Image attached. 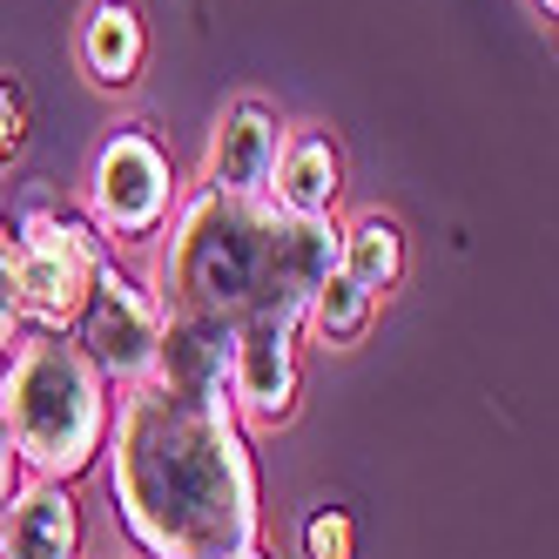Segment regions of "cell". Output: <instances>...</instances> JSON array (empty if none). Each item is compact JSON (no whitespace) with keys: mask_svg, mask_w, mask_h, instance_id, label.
<instances>
[{"mask_svg":"<svg viewBox=\"0 0 559 559\" xmlns=\"http://www.w3.org/2000/svg\"><path fill=\"white\" fill-rule=\"evenodd\" d=\"M108 499L142 559H223L263 539V492L250 431L229 397L169 384L115 391L108 418Z\"/></svg>","mask_w":559,"mask_h":559,"instance_id":"obj_1","label":"cell"},{"mask_svg":"<svg viewBox=\"0 0 559 559\" xmlns=\"http://www.w3.org/2000/svg\"><path fill=\"white\" fill-rule=\"evenodd\" d=\"M155 304L203 310L223 324L290 317L304 324L310 290L337 270V216H276L263 195L195 189L163 223Z\"/></svg>","mask_w":559,"mask_h":559,"instance_id":"obj_2","label":"cell"},{"mask_svg":"<svg viewBox=\"0 0 559 559\" xmlns=\"http://www.w3.org/2000/svg\"><path fill=\"white\" fill-rule=\"evenodd\" d=\"M108 418L115 391L74 337L21 331V344L0 357V431L21 478H88L108 445Z\"/></svg>","mask_w":559,"mask_h":559,"instance_id":"obj_3","label":"cell"},{"mask_svg":"<svg viewBox=\"0 0 559 559\" xmlns=\"http://www.w3.org/2000/svg\"><path fill=\"white\" fill-rule=\"evenodd\" d=\"M108 257V243L55 203H34L21 223H14V284H21V317L27 331H48V337H68L74 317H82V297H88V276L95 263Z\"/></svg>","mask_w":559,"mask_h":559,"instance_id":"obj_4","label":"cell"},{"mask_svg":"<svg viewBox=\"0 0 559 559\" xmlns=\"http://www.w3.org/2000/svg\"><path fill=\"white\" fill-rule=\"evenodd\" d=\"M176 210V163L142 122L115 129L88 169V229L102 243H148Z\"/></svg>","mask_w":559,"mask_h":559,"instance_id":"obj_5","label":"cell"},{"mask_svg":"<svg viewBox=\"0 0 559 559\" xmlns=\"http://www.w3.org/2000/svg\"><path fill=\"white\" fill-rule=\"evenodd\" d=\"M74 344L88 350V365L108 378V391H129L155 378V344H163V304L135 270H122L115 257L95 263L82 317H74Z\"/></svg>","mask_w":559,"mask_h":559,"instance_id":"obj_6","label":"cell"},{"mask_svg":"<svg viewBox=\"0 0 559 559\" xmlns=\"http://www.w3.org/2000/svg\"><path fill=\"white\" fill-rule=\"evenodd\" d=\"M297 337H304V324H290V317H243V324H236V350H229V412H236V425L276 431V425L297 418V391H304Z\"/></svg>","mask_w":559,"mask_h":559,"instance_id":"obj_7","label":"cell"},{"mask_svg":"<svg viewBox=\"0 0 559 559\" xmlns=\"http://www.w3.org/2000/svg\"><path fill=\"white\" fill-rule=\"evenodd\" d=\"M276 148H284V115L270 102L243 95L223 122L210 129V148H203V189H223V195H263L270 189V169H276Z\"/></svg>","mask_w":559,"mask_h":559,"instance_id":"obj_8","label":"cell"},{"mask_svg":"<svg viewBox=\"0 0 559 559\" xmlns=\"http://www.w3.org/2000/svg\"><path fill=\"white\" fill-rule=\"evenodd\" d=\"M0 559H82V499L61 478H21L0 519Z\"/></svg>","mask_w":559,"mask_h":559,"instance_id":"obj_9","label":"cell"},{"mask_svg":"<svg viewBox=\"0 0 559 559\" xmlns=\"http://www.w3.org/2000/svg\"><path fill=\"white\" fill-rule=\"evenodd\" d=\"M229 350H236V324L203 317V310H163L155 384L195 391V397H229Z\"/></svg>","mask_w":559,"mask_h":559,"instance_id":"obj_10","label":"cell"},{"mask_svg":"<svg viewBox=\"0 0 559 559\" xmlns=\"http://www.w3.org/2000/svg\"><path fill=\"white\" fill-rule=\"evenodd\" d=\"M344 195V155L324 129H284V148H276V169L263 203L276 216H331Z\"/></svg>","mask_w":559,"mask_h":559,"instance_id":"obj_11","label":"cell"},{"mask_svg":"<svg viewBox=\"0 0 559 559\" xmlns=\"http://www.w3.org/2000/svg\"><path fill=\"white\" fill-rule=\"evenodd\" d=\"M74 55H82V74H88L95 88H108V95L135 88V74L148 61L142 8H135V0H88L82 34H74Z\"/></svg>","mask_w":559,"mask_h":559,"instance_id":"obj_12","label":"cell"},{"mask_svg":"<svg viewBox=\"0 0 559 559\" xmlns=\"http://www.w3.org/2000/svg\"><path fill=\"white\" fill-rule=\"evenodd\" d=\"M337 270L371 297L397 290V276H405V229H397L384 210H365L357 223H337Z\"/></svg>","mask_w":559,"mask_h":559,"instance_id":"obj_13","label":"cell"},{"mask_svg":"<svg viewBox=\"0 0 559 559\" xmlns=\"http://www.w3.org/2000/svg\"><path fill=\"white\" fill-rule=\"evenodd\" d=\"M371 324H378V297H371V290H357L344 270H331L324 284L310 290V304H304V331H310L317 344H331V350L357 344Z\"/></svg>","mask_w":559,"mask_h":559,"instance_id":"obj_14","label":"cell"},{"mask_svg":"<svg viewBox=\"0 0 559 559\" xmlns=\"http://www.w3.org/2000/svg\"><path fill=\"white\" fill-rule=\"evenodd\" d=\"M304 559H357V519L344 506H310L297 526Z\"/></svg>","mask_w":559,"mask_h":559,"instance_id":"obj_15","label":"cell"},{"mask_svg":"<svg viewBox=\"0 0 559 559\" xmlns=\"http://www.w3.org/2000/svg\"><path fill=\"white\" fill-rule=\"evenodd\" d=\"M27 331V317H21V284H14V223L0 216V357H8Z\"/></svg>","mask_w":559,"mask_h":559,"instance_id":"obj_16","label":"cell"},{"mask_svg":"<svg viewBox=\"0 0 559 559\" xmlns=\"http://www.w3.org/2000/svg\"><path fill=\"white\" fill-rule=\"evenodd\" d=\"M21 142H27V102H21V88L8 74H0V169H14Z\"/></svg>","mask_w":559,"mask_h":559,"instance_id":"obj_17","label":"cell"},{"mask_svg":"<svg viewBox=\"0 0 559 559\" xmlns=\"http://www.w3.org/2000/svg\"><path fill=\"white\" fill-rule=\"evenodd\" d=\"M21 486V465H14V445H8V431H0V519H8V499Z\"/></svg>","mask_w":559,"mask_h":559,"instance_id":"obj_18","label":"cell"},{"mask_svg":"<svg viewBox=\"0 0 559 559\" xmlns=\"http://www.w3.org/2000/svg\"><path fill=\"white\" fill-rule=\"evenodd\" d=\"M223 559H263V546H243V552H223Z\"/></svg>","mask_w":559,"mask_h":559,"instance_id":"obj_19","label":"cell"}]
</instances>
